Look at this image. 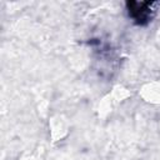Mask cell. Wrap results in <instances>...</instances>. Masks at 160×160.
I'll list each match as a JSON object with an SVG mask.
<instances>
[{
    "instance_id": "6da1fadb",
    "label": "cell",
    "mask_w": 160,
    "mask_h": 160,
    "mask_svg": "<svg viewBox=\"0 0 160 160\" xmlns=\"http://www.w3.org/2000/svg\"><path fill=\"white\" fill-rule=\"evenodd\" d=\"M152 2L149 1H128L126 8L129 10V15L135 20L138 25H145L151 19V9Z\"/></svg>"
}]
</instances>
